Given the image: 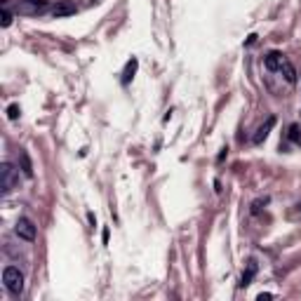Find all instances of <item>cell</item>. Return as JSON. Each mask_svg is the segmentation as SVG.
I'll use <instances>...</instances> for the list:
<instances>
[{
	"instance_id": "obj_1",
	"label": "cell",
	"mask_w": 301,
	"mask_h": 301,
	"mask_svg": "<svg viewBox=\"0 0 301 301\" xmlns=\"http://www.w3.org/2000/svg\"><path fill=\"white\" fill-rule=\"evenodd\" d=\"M2 282H5V287H7L10 294L21 297V292H24V273H21L17 266H5V271H2Z\"/></svg>"
},
{
	"instance_id": "obj_2",
	"label": "cell",
	"mask_w": 301,
	"mask_h": 301,
	"mask_svg": "<svg viewBox=\"0 0 301 301\" xmlns=\"http://www.w3.org/2000/svg\"><path fill=\"white\" fill-rule=\"evenodd\" d=\"M17 181H19V172L14 170V165L12 162H2L0 165V188H2V196L12 193Z\"/></svg>"
},
{
	"instance_id": "obj_3",
	"label": "cell",
	"mask_w": 301,
	"mask_h": 301,
	"mask_svg": "<svg viewBox=\"0 0 301 301\" xmlns=\"http://www.w3.org/2000/svg\"><path fill=\"white\" fill-rule=\"evenodd\" d=\"M42 12H47V0H21L17 5V14L24 17H38Z\"/></svg>"
},
{
	"instance_id": "obj_4",
	"label": "cell",
	"mask_w": 301,
	"mask_h": 301,
	"mask_svg": "<svg viewBox=\"0 0 301 301\" xmlns=\"http://www.w3.org/2000/svg\"><path fill=\"white\" fill-rule=\"evenodd\" d=\"M14 233L21 238V240H26V242H33L36 236H38L36 223L31 221L28 217H19V219H17V223H14Z\"/></svg>"
},
{
	"instance_id": "obj_5",
	"label": "cell",
	"mask_w": 301,
	"mask_h": 301,
	"mask_svg": "<svg viewBox=\"0 0 301 301\" xmlns=\"http://www.w3.org/2000/svg\"><path fill=\"white\" fill-rule=\"evenodd\" d=\"M76 12H78V7H76L73 0H61V2H57L52 7L54 19H64V17H71V14H76Z\"/></svg>"
},
{
	"instance_id": "obj_6",
	"label": "cell",
	"mask_w": 301,
	"mask_h": 301,
	"mask_svg": "<svg viewBox=\"0 0 301 301\" xmlns=\"http://www.w3.org/2000/svg\"><path fill=\"white\" fill-rule=\"evenodd\" d=\"M282 61H285V57L280 52H268L266 57H263V66L268 68V71H280V66H282Z\"/></svg>"
},
{
	"instance_id": "obj_7",
	"label": "cell",
	"mask_w": 301,
	"mask_h": 301,
	"mask_svg": "<svg viewBox=\"0 0 301 301\" xmlns=\"http://www.w3.org/2000/svg\"><path fill=\"white\" fill-rule=\"evenodd\" d=\"M280 73L285 76V80H287L289 85H294V82H297V68L292 66V61H289V59H285V61H282V66H280Z\"/></svg>"
},
{
	"instance_id": "obj_8",
	"label": "cell",
	"mask_w": 301,
	"mask_h": 301,
	"mask_svg": "<svg viewBox=\"0 0 301 301\" xmlns=\"http://www.w3.org/2000/svg\"><path fill=\"white\" fill-rule=\"evenodd\" d=\"M273 125H275V118H268V120H266V125H261V127L257 130V134L252 137V141H254V144H261L263 139L268 137V130H271Z\"/></svg>"
},
{
	"instance_id": "obj_9",
	"label": "cell",
	"mask_w": 301,
	"mask_h": 301,
	"mask_svg": "<svg viewBox=\"0 0 301 301\" xmlns=\"http://www.w3.org/2000/svg\"><path fill=\"white\" fill-rule=\"evenodd\" d=\"M19 162H21V172H24V177H33V165H31V160H28V153L26 151H21L19 153Z\"/></svg>"
},
{
	"instance_id": "obj_10",
	"label": "cell",
	"mask_w": 301,
	"mask_h": 301,
	"mask_svg": "<svg viewBox=\"0 0 301 301\" xmlns=\"http://www.w3.org/2000/svg\"><path fill=\"white\" fill-rule=\"evenodd\" d=\"M254 273H257V263L249 261L247 263V271L242 273V278H240V287H247L249 282H252V278H254Z\"/></svg>"
},
{
	"instance_id": "obj_11",
	"label": "cell",
	"mask_w": 301,
	"mask_h": 301,
	"mask_svg": "<svg viewBox=\"0 0 301 301\" xmlns=\"http://www.w3.org/2000/svg\"><path fill=\"white\" fill-rule=\"evenodd\" d=\"M137 59H132V61H127V68H125V76H122V85H130V80L134 78V71H137Z\"/></svg>"
},
{
	"instance_id": "obj_12",
	"label": "cell",
	"mask_w": 301,
	"mask_h": 301,
	"mask_svg": "<svg viewBox=\"0 0 301 301\" xmlns=\"http://www.w3.org/2000/svg\"><path fill=\"white\" fill-rule=\"evenodd\" d=\"M289 139H292L294 144H301V127L299 125H292V127H289Z\"/></svg>"
},
{
	"instance_id": "obj_13",
	"label": "cell",
	"mask_w": 301,
	"mask_h": 301,
	"mask_svg": "<svg viewBox=\"0 0 301 301\" xmlns=\"http://www.w3.org/2000/svg\"><path fill=\"white\" fill-rule=\"evenodd\" d=\"M10 24H12V12H10L7 7H2V26L7 28Z\"/></svg>"
},
{
	"instance_id": "obj_14",
	"label": "cell",
	"mask_w": 301,
	"mask_h": 301,
	"mask_svg": "<svg viewBox=\"0 0 301 301\" xmlns=\"http://www.w3.org/2000/svg\"><path fill=\"white\" fill-rule=\"evenodd\" d=\"M19 113H21V111H19V106H17V104H12L10 108H7V118H10V120H17V118H19Z\"/></svg>"
},
{
	"instance_id": "obj_15",
	"label": "cell",
	"mask_w": 301,
	"mask_h": 301,
	"mask_svg": "<svg viewBox=\"0 0 301 301\" xmlns=\"http://www.w3.org/2000/svg\"><path fill=\"white\" fill-rule=\"evenodd\" d=\"M271 297H273V294H268V292L263 294V292H261V294H259V301H263V299H271Z\"/></svg>"
},
{
	"instance_id": "obj_16",
	"label": "cell",
	"mask_w": 301,
	"mask_h": 301,
	"mask_svg": "<svg viewBox=\"0 0 301 301\" xmlns=\"http://www.w3.org/2000/svg\"><path fill=\"white\" fill-rule=\"evenodd\" d=\"M101 240H104V245L108 242V228H104V236H101Z\"/></svg>"
}]
</instances>
